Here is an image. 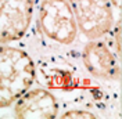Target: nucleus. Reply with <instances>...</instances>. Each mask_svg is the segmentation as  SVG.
<instances>
[{
    "label": "nucleus",
    "instance_id": "f257e3e1",
    "mask_svg": "<svg viewBox=\"0 0 122 119\" xmlns=\"http://www.w3.org/2000/svg\"><path fill=\"white\" fill-rule=\"evenodd\" d=\"M36 67L26 51L0 43V86L15 100L32 87Z\"/></svg>",
    "mask_w": 122,
    "mask_h": 119
},
{
    "label": "nucleus",
    "instance_id": "f03ea898",
    "mask_svg": "<svg viewBox=\"0 0 122 119\" xmlns=\"http://www.w3.org/2000/svg\"><path fill=\"white\" fill-rule=\"evenodd\" d=\"M39 25L47 39L62 46L72 45L78 36V25L67 0H42Z\"/></svg>",
    "mask_w": 122,
    "mask_h": 119
},
{
    "label": "nucleus",
    "instance_id": "7ed1b4c3",
    "mask_svg": "<svg viewBox=\"0 0 122 119\" xmlns=\"http://www.w3.org/2000/svg\"><path fill=\"white\" fill-rule=\"evenodd\" d=\"M74 13L78 30L87 40L103 39L114 26L110 0H67Z\"/></svg>",
    "mask_w": 122,
    "mask_h": 119
},
{
    "label": "nucleus",
    "instance_id": "20e7f679",
    "mask_svg": "<svg viewBox=\"0 0 122 119\" xmlns=\"http://www.w3.org/2000/svg\"><path fill=\"white\" fill-rule=\"evenodd\" d=\"M38 0H0V43L21 40L29 29Z\"/></svg>",
    "mask_w": 122,
    "mask_h": 119
},
{
    "label": "nucleus",
    "instance_id": "39448f33",
    "mask_svg": "<svg viewBox=\"0 0 122 119\" xmlns=\"http://www.w3.org/2000/svg\"><path fill=\"white\" fill-rule=\"evenodd\" d=\"M82 62L92 76L107 82H119L121 68L118 57L104 40H89L82 50Z\"/></svg>",
    "mask_w": 122,
    "mask_h": 119
},
{
    "label": "nucleus",
    "instance_id": "423d86ee",
    "mask_svg": "<svg viewBox=\"0 0 122 119\" xmlns=\"http://www.w3.org/2000/svg\"><path fill=\"white\" fill-rule=\"evenodd\" d=\"M13 107L17 118H56L60 114L56 96L40 87H29L13 103Z\"/></svg>",
    "mask_w": 122,
    "mask_h": 119
},
{
    "label": "nucleus",
    "instance_id": "0eeeda50",
    "mask_svg": "<svg viewBox=\"0 0 122 119\" xmlns=\"http://www.w3.org/2000/svg\"><path fill=\"white\" fill-rule=\"evenodd\" d=\"M60 118H97V115L92 111L87 109H68V111L62 112L60 115Z\"/></svg>",
    "mask_w": 122,
    "mask_h": 119
},
{
    "label": "nucleus",
    "instance_id": "6e6552de",
    "mask_svg": "<svg viewBox=\"0 0 122 119\" xmlns=\"http://www.w3.org/2000/svg\"><path fill=\"white\" fill-rule=\"evenodd\" d=\"M14 101H15L14 97L11 96L7 90H4L0 86V109H4V108L11 107Z\"/></svg>",
    "mask_w": 122,
    "mask_h": 119
},
{
    "label": "nucleus",
    "instance_id": "1a4fd4ad",
    "mask_svg": "<svg viewBox=\"0 0 122 119\" xmlns=\"http://www.w3.org/2000/svg\"><path fill=\"white\" fill-rule=\"evenodd\" d=\"M112 35V40L115 43V54L119 58V51H121V29H119V22H117L115 26H112V29L110 30Z\"/></svg>",
    "mask_w": 122,
    "mask_h": 119
},
{
    "label": "nucleus",
    "instance_id": "9d476101",
    "mask_svg": "<svg viewBox=\"0 0 122 119\" xmlns=\"http://www.w3.org/2000/svg\"><path fill=\"white\" fill-rule=\"evenodd\" d=\"M110 3H111V6L115 7L117 10H119V8H121V0H110Z\"/></svg>",
    "mask_w": 122,
    "mask_h": 119
}]
</instances>
